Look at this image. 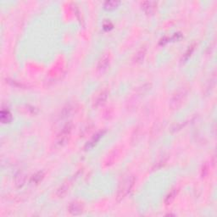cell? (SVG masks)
<instances>
[{
	"mask_svg": "<svg viewBox=\"0 0 217 217\" xmlns=\"http://www.w3.org/2000/svg\"><path fill=\"white\" fill-rule=\"evenodd\" d=\"M133 181H134L133 177H131V178L129 177V178H127V180L122 183L121 187L120 188L119 193H118V198H119V199H123V198L130 192V189H131V187L133 185Z\"/></svg>",
	"mask_w": 217,
	"mask_h": 217,
	"instance_id": "cell-1",
	"label": "cell"
},
{
	"mask_svg": "<svg viewBox=\"0 0 217 217\" xmlns=\"http://www.w3.org/2000/svg\"><path fill=\"white\" fill-rule=\"evenodd\" d=\"M71 124H68L64 127V129L58 137V140H57L58 143L59 145L65 144L69 139V137L71 135Z\"/></svg>",
	"mask_w": 217,
	"mask_h": 217,
	"instance_id": "cell-2",
	"label": "cell"
},
{
	"mask_svg": "<svg viewBox=\"0 0 217 217\" xmlns=\"http://www.w3.org/2000/svg\"><path fill=\"white\" fill-rule=\"evenodd\" d=\"M69 211L72 215H79L82 212V205L81 204V203L73 202L71 203V205L69 207Z\"/></svg>",
	"mask_w": 217,
	"mask_h": 217,
	"instance_id": "cell-3",
	"label": "cell"
},
{
	"mask_svg": "<svg viewBox=\"0 0 217 217\" xmlns=\"http://www.w3.org/2000/svg\"><path fill=\"white\" fill-rule=\"evenodd\" d=\"M143 5H146L147 6H143V9L147 13H152L153 11L155 10V7H156V3L155 2H144Z\"/></svg>",
	"mask_w": 217,
	"mask_h": 217,
	"instance_id": "cell-4",
	"label": "cell"
},
{
	"mask_svg": "<svg viewBox=\"0 0 217 217\" xmlns=\"http://www.w3.org/2000/svg\"><path fill=\"white\" fill-rule=\"evenodd\" d=\"M108 60H109V58H108V55H104V57L101 59L99 64V69L100 71H103L104 69H106V67L108 66Z\"/></svg>",
	"mask_w": 217,
	"mask_h": 217,
	"instance_id": "cell-5",
	"label": "cell"
},
{
	"mask_svg": "<svg viewBox=\"0 0 217 217\" xmlns=\"http://www.w3.org/2000/svg\"><path fill=\"white\" fill-rule=\"evenodd\" d=\"M106 99H107V93H106V92H102V93H100L99 99H97L96 104H104V102L106 100Z\"/></svg>",
	"mask_w": 217,
	"mask_h": 217,
	"instance_id": "cell-6",
	"label": "cell"
},
{
	"mask_svg": "<svg viewBox=\"0 0 217 217\" xmlns=\"http://www.w3.org/2000/svg\"><path fill=\"white\" fill-rule=\"evenodd\" d=\"M175 196H176V191H173L171 194L168 195V197L166 198V200H165L166 204H170V203H171L172 201L174 200V199H175Z\"/></svg>",
	"mask_w": 217,
	"mask_h": 217,
	"instance_id": "cell-7",
	"label": "cell"
},
{
	"mask_svg": "<svg viewBox=\"0 0 217 217\" xmlns=\"http://www.w3.org/2000/svg\"><path fill=\"white\" fill-rule=\"evenodd\" d=\"M67 190H68V187L66 185H64L62 186L60 188H59V190L58 191V195H59V197H61V196H63V195H64L65 193H66V192H67Z\"/></svg>",
	"mask_w": 217,
	"mask_h": 217,
	"instance_id": "cell-8",
	"label": "cell"
},
{
	"mask_svg": "<svg viewBox=\"0 0 217 217\" xmlns=\"http://www.w3.org/2000/svg\"><path fill=\"white\" fill-rule=\"evenodd\" d=\"M119 3H117V2H107L106 3V5H108V6H109L108 7V9H115V7H116V5H118Z\"/></svg>",
	"mask_w": 217,
	"mask_h": 217,
	"instance_id": "cell-9",
	"label": "cell"
}]
</instances>
